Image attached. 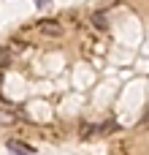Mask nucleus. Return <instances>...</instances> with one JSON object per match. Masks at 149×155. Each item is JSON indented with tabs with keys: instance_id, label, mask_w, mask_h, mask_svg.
<instances>
[{
	"instance_id": "1",
	"label": "nucleus",
	"mask_w": 149,
	"mask_h": 155,
	"mask_svg": "<svg viewBox=\"0 0 149 155\" xmlns=\"http://www.w3.org/2000/svg\"><path fill=\"white\" fill-rule=\"evenodd\" d=\"M38 33H41V35L60 38V35H62V25H60L57 19H41V22H38Z\"/></svg>"
},
{
	"instance_id": "2",
	"label": "nucleus",
	"mask_w": 149,
	"mask_h": 155,
	"mask_svg": "<svg viewBox=\"0 0 149 155\" xmlns=\"http://www.w3.org/2000/svg\"><path fill=\"white\" fill-rule=\"evenodd\" d=\"M8 150L14 155H33L35 150L30 147V144H24V142H8Z\"/></svg>"
},
{
	"instance_id": "3",
	"label": "nucleus",
	"mask_w": 149,
	"mask_h": 155,
	"mask_svg": "<svg viewBox=\"0 0 149 155\" xmlns=\"http://www.w3.org/2000/svg\"><path fill=\"white\" fill-rule=\"evenodd\" d=\"M92 22H95V27H100V30H106V27H109V19H106V14H103V11H95V14H92Z\"/></svg>"
},
{
	"instance_id": "4",
	"label": "nucleus",
	"mask_w": 149,
	"mask_h": 155,
	"mask_svg": "<svg viewBox=\"0 0 149 155\" xmlns=\"http://www.w3.org/2000/svg\"><path fill=\"white\" fill-rule=\"evenodd\" d=\"M16 123V114H11L8 109H0V125H14Z\"/></svg>"
},
{
	"instance_id": "5",
	"label": "nucleus",
	"mask_w": 149,
	"mask_h": 155,
	"mask_svg": "<svg viewBox=\"0 0 149 155\" xmlns=\"http://www.w3.org/2000/svg\"><path fill=\"white\" fill-rule=\"evenodd\" d=\"M8 63H11V52L3 46V49H0V71H3V68H8Z\"/></svg>"
},
{
	"instance_id": "6",
	"label": "nucleus",
	"mask_w": 149,
	"mask_h": 155,
	"mask_svg": "<svg viewBox=\"0 0 149 155\" xmlns=\"http://www.w3.org/2000/svg\"><path fill=\"white\" fill-rule=\"evenodd\" d=\"M38 5H49V0H38Z\"/></svg>"
}]
</instances>
